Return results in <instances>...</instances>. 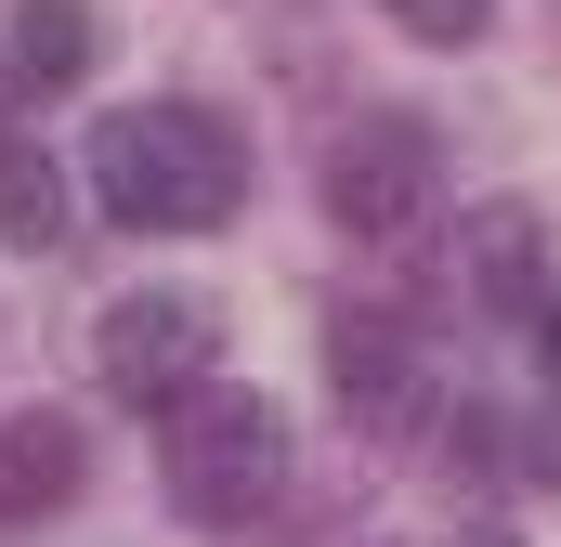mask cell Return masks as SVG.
Masks as SVG:
<instances>
[{
  "label": "cell",
  "instance_id": "1",
  "mask_svg": "<svg viewBox=\"0 0 561 547\" xmlns=\"http://www.w3.org/2000/svg\"><path fill=\"white\" fill-rule=\"evenodd\" d=\"M79 170H92V209L131 222V235H209L249 196V143L222 131L209 105H118L105 131L79 143Z\"/></svg>",
  "mask_w": 561,
  "mask_h": 547
},
{
  "label": "cell",
  "instance_id": "2",
  "mask_svg": "<svg viewBox=\"0 0 561 547\" xmlns=\"http://www.w3.org/2000/svg\"><path fill=\"white\" fill-rule=\"evenodd\" d=\"M157 469H170V509L196 522V535H262L287 509V482H300V443H287V417L262 392H183L170 405V443H157Z\"/></svg>",
  "mask_w": 561,
  "mask_h": 547
},
{
  "label": "cell",
  "instance_id": "3",
  "mask_svg": "<svg viewBox=\"0 0 561 547\" xmlns=\"http://www.w3.org/2000/svg\"><path fill=\"white\" fill-rule=\"evenodd\" d=\"M92 379H105L118 405L170 417L183 392L222 379V313H209L196 287H131V300H105V326H92Z\"/></svg>",
  "mask_w": 561,
  "mask_h": 547
},
{
  "label": "cell",
  "instance_id": "4",
  "mask_svg": "<svg viewBox=\"0 0 561 547\" xmlns=\"http://www.w3.org/2000/svg\"><path fill=\"white\" fill-rule=\"evenodd\" d=\"M431 209H444V143L431 118H353L327 143V222L353 248H405Z\"/></svg>",
  "mask_w": 561,
  "mask_h": 547
},
{
  "label": "cell",
  "instance_id": "5",
  "mask_svg": "<svg viewBox=\"0 0 561 547\" xmlns=\"http://www.w3.org/2000/svg\"><path fill=\"white\" fill-rule=\"evenodd\" d=\"M327 392H340V417H353L366 443L444 430V365H431V339L405 313H340V326H327Z\"/></svg>",
  "mask_w": 561,
  "mask_h": 547
},
{
  "label": "cell",
  "instance_id": "6",
  "mask_svg": "<svg viewBox=\"0 0 561 547\" xmlns=\"http://www.w3.org/2000/svg\"><path fill=\"white\" fill-rule=\"evenodd\" d=\"M444 287L470 300V313H549V222L523 209V196H496V209H470L457 222V248H444Z\"/></svg>",
  "mask_w": 561,
  "mask_h": 547
},
{
  "label": "cell",
  "instance_id": "7",
  "mask_svg": "<svg viewBox=\"0 0 561 547\" xmlns=\"http://www.w3.org/2000/svg\"><path fill=\"white\" fill-rule=\"evenodd\" d=\"M79 482H92V443L66 417H39V405L0 417V522H66Z\"/></svg>",
  "mask_w": 561,
  "mask_h": 547
},
{
  "label": "cell",
  "instance_id": "8",
  "mask_svg": "<svg viewBox=\"0 0 561 547\" xmlns=\"http://www.w3.org/2000/svg\"><path fill=\"white\" fill-rule=\"evenodd\" d=\"M79 196H66V156L39 143H0V248H66Z\"/></svg>",
  "mask_w": 561,
  "mask_h": 547
},
{
  "label": "cell",
  "instance_id": "9",
  "mask_svg": "<svg viewBox=\"0 0 561 547\" xmlns=\"http://www.w3.org/2000/svg\"><path fill=\"white\" fill-rule=\"evenodd\" d=\"M13 79L26 92H79L92 79V13L79 0H13Z\"/></svg>",
  "mask_w": 561,
  "mask_h": 547
},
{
  "label": "cell",
  "instance_id": "10",
  "mask_svg": "<svg viewBox=\"0 0 561 547\" xmlns=\"http://www.w3.org/2000/svg\"><path fill=\"white\" fill-rule=\"evenodd\" d=\"M483 13H496V0H392L405 39H483Z\"/></svg>",
  "mask_w": 561,
  "mask_h": 547
},
{
  "label": "cell",
  "instance_id": "11",
  "mask_svg": "<svg viewBox=\"0 0 561 547\" xmlns=\"http://www.w3.org/2000/svg\"><path fill=\"white\" fill-rule=\"evenodd\" d=\"M444 547H523V535H510V522H457Z\"/></svg>",
  "mask_w": 561,
  "mask_h": 547
},
{
  "label": "cell",
  "instance_id": "12",
  "mask_svg": "<svg viewBox=\"0 0 561 547\" xmlns=\"http://www.w3.org/2000/svg\"><path fill=\"white\" fill-rule=\"evenodd\" d=\"M536 352H549V379H561V300H549V313H536Z\"/></svg>",
  "mask_w": 561,
  "mask_h": 547
},
{
  "label": "cell",
  "instance_id": "13",
  "mask_svg": "<svg viewBox=\"0 0 561 547\" xmlns=\"http://www.w3.org/2000/svg\"><path fill=\"white\" fill-rule=\"evenodd\" d=\"M13 92H26V79H13V53H0V105H13Z\"/></svg>",
  "mask_w": 561,
  "mask_h": 547
},
{
  "label": "cell",
  "instance_id": "14",
  "mask_svg": "<svg viewBox=\"0 0 561 547\" xmlns=\"http://www.w3.org/2000/svg\"><path fill=\"white\" fill-rule=\"evenodd\" d=\"M366 547H379V535H366Z\"/></svg>",
  "mask_w": 561,
  "mask_h": 547
}]
</instances>
